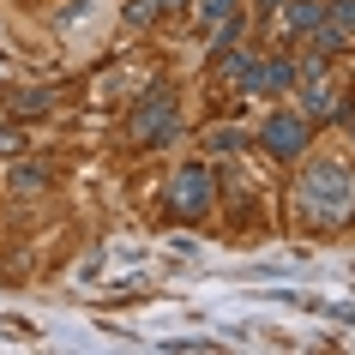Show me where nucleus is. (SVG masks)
Here are the masks:
<instances>
[{
	"label": "nucleus",
	"mask_w": 355,
	"mask_h": 355,
	"mask_svg": "<svg viewBox=\"0 0 355 355\" xmlns=\"http://www.w3.org/2000/svg\"><path fill=\"white\" fill-rule=\"evenodd\" d=\"M301 205L313 223H343L355 211V175L343 163H319L307 168V181H301Z\"/></svg>",
	"instance_id": "f257e3e1"
},
{
	"label": "nucleus",
	"mask_w": 355,
	"mask_h": 355,
	"mask_svg": "<svg viewBox=\"0 0 355 355\" xmlns=\"http://www.w3.org/2000/svg\"><path fill=\"white\" fill-rule=\"evenodd\" d=\"M127 132L139 139V145H168L175 132H181V103L168 91H150L139 109H132V121H127Z\"/></svg>",
	"instance_id": "f03ea898"
},
{
	"label": "nucleus",
	"mask_w": 355,
	"mask_h": 355,
	"mask_svg": "<svg viewBox=\"0 0 355 355\" xmlns=\"http://www.w3.org/2000/svg\"><path fill=\"white\" fill-rule=\"evenodd\" d=\"M307 127H313L307 114H271V121L259 127V139H265V150H271V157H283V163H289V157H301V150H307Z\"/></svg>",
	"instance_id": "7ed1b4c3"
},
{
	"label": "nucleus",
	"mask_w": 355,
	"mask_h": 355,
	"mask_svg": "<svg viewBox=\"0 0 355 355\" xmlns=\"http://www.w3.org/2000/svg\"><path fill=\"white\" fill-rule=\"evenodd\" d=\"M168 205H175V217H205L211 211V175L205 168H181L168 181Z\"/></svg>",
	"instance_id": "20e7f679"
},
{
	"label": "nucleus",
	"mask_w": 355,
	"mask_h": 355,
	"mask_svg": "<svg viewBox=\"0 0 355 355\" xmlns=\"http://www.w3.org/2000/svg\"><path fill=\"white\" fill-rule=\"evenodd\" d=\"M289 85H295L289 60H247V73H241V96H277Z\"/></svg>",
	"instance_id": "39448f33"
},
{
	"label": "nucleus",
	"mask_w": 355,
	"mask_h": 355,
	"mask_svg": "<svg viewBox=\"0 0 355 355\" xmlns=\"http://www.w3.org/2000/svg\"><path fill=\"white\" fill-rule=\"evenodd\" d=\"M325 19H331L325 0H289V6H283V31H289V37H313Z\"/></svg>",
	"instance_id": "423d86ee"
},
{
	"label": "nucleus",
	"mask_w": 355,
	"mask_h": 355,
	"mask_svg": "<svg viewBox=\"0 0 355 355\" xmlns=\"http://www.w3.org/2000/svg\"><path fill=\"white\" fill-rule=\"evenodd\" d=\"M301 114H307V121H337L343 103H337L331 85H301Z\"/></svg>",
	"instance_id": "0eeeda50"
},
{
	"label": "nucleus",
	"mask_w": 355,
	"mask_h": 355,
	"mask_svg": "<svg viewBox=\"0 0 355 355\" xmlns=\"http://www.w3.org/2000/svg\"><path fill=\"white\" fill-rule=\"evenodd\" d=\"M49 181H55V168H49V163H19V168H12V193H42Z\"/></svg>",
	"instance_id": "6e6552de"
},
{
	"label": "nucleus",
	"mask_w": 355,
	"mask_h": 355,
	"mask_svg": "<svg viewBox=\"0 0 355 355\" xmlns=\"http://www.w3.org/2000/svg\"><path fill=\"white\" fill-rule=\"evenodd\" d=\"M205 150H241V127H211V139H205Z\"/></svg>",
	"instance_id": "1a4fd4ad"
},
{
	"label": "nucleus",
	"mask_w": 355,
	"mask_h": 355,
	"mask_svg": "<svg viewBox=\"0 0 355 355\" xmlns=\"http://www.w3.org/2000/svg\"><path fill=\"white\" fill-rule=\"evenodd\" d=\"M325 12H331V24L343 31V37H355V0H331Z\"/></svg>",
	"instance_id": "9d476101"
},
{
	"label": "nucleus",
	"mask_w": 355,
	"mask_h": 355,
	"mask_svg": "<svg viewBox=\"0 0 355 355\" xmlns=\"http://www.w3.org/2000/svg\"><path fill=\"white\" fill-rule=\"evenodd\" d=\"M12 109H19V114H42V109H49V91H19V96H12Z\"/></svg>",
	"instance_id": "9b49d317"
},
{
	"label": "nucleus",
	"mask_w": 355,
	"mask_h": 355,
	"mask_svg": "<svg viewBox=\"0 0 355 355\" xmlns=\"http://www.w3.org/2000/svg\"><path fill=\"white\" fill-rule=\"evenodd\" d=\"M229 12H235V0H205V6H199V19H205V24H223Z\"/></svg>",
	"instance_id": "f8f14e48"
},
{
	"label": "nucleus",
	"mask_w": 355,
	"mask_h": 355,
	"mask_svg": "<svg viewBox=\"0 0 355 355\" xmlns=\"http://www.w3.org/2000/svg\"><path fill=\"white\" fill-rule=\"evenodd\" d=\"M19 145H24V139H19V127H0V157H12Z\"/></svg>",
	"instance_id": "ddd939ff"
},
{
	"label": "nucleus",
	"mask_w": 355,
	"mask_h": 355,
	"mask_svg": "<svg viewBox=\"0 0 355 355\" xmlns=\"http://www.w3.org/2000/svg\"><path fill=\"white\" fill-rule=\"evenodd\" d=\"M349 139H355V121H349Z\"/></svg>",
	"instance_id": "4468645a"
},
{
	"label": "nucleus",
	"mask_w": 355,
	"mask_h": 355,
	"mask_svg": "<svg viewBox=\"0 0 355 355\" xmlns=\"http://www.w3.org/2000/svg\"><path fill=\"white\" fill-rule=\"evenodd\" d=\"M168 6H181V0H168Z\"/></svg>",
	"instance_id": "2eb2a0df"
}]
</instances>
